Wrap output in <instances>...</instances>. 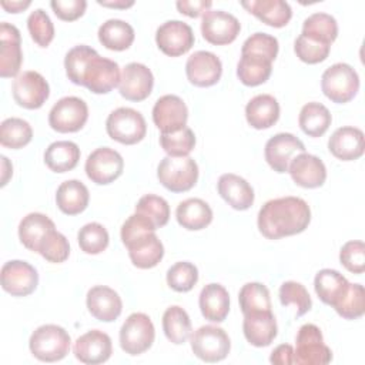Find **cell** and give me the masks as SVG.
<instances>
[{
    "mask_svg": "<svg viewBox=\"0 0 365 365\" xmlns=\"http://www.w3.org/2000/svg\"><path fill=\"white\" fill-rule=\"evenodd\" d=\"M100 6L104 7H110V9H128L131 6H134V1H124V0H118V1H97Z\"/></svg>",
    "mask_w": 365,
    "mask_h": 365,
    "instance_id": "61",
    "label": "cell"
},
{
    "mask_svg": "<svg viewBox=\"0 0 365 365\" xmlns=\"http://www.w3.org/2000/svg\"><path fill=\"white\" fill-rule=\"evenodd\" d=\"M301 34L331 46L338 36V23L328 13H312L304 20Z\"/></svg>",
    "mask_w": 365,
    "mask_h": 365,
    "instance_id": "40",
    "label": "cell"
},
{
    "mask_svg": "<svg viewBox=\"0 0 365 365\" xmlns=\"http://www.w3.org/2000/svg\"><path fill=\"white\" fill-rule=\"evenodd\" d=\"M73 352L74 356L83 364H103L108 361L113 354L111 338L100 329H91L77 338Z\"/></svg>",
    "mask_w": 365,
    "mask_h": 365,
    "instance_id": "21",
    "label": "cell"
},
{
    "mask_svg": "<svg viewBox=\"0 0 365 365\" xmlns=\"http://www.w3.org/2000/svg\"><path fill=\"white\" fill-rule=\"evenodd\" d=\"M247 123L255 130L272 127L279 118V104L271 94H258L245 106Z\"/></svg>",
    "mask_w": 365,
    "mask_h": 365,
    "instance_id": "27",
    "label": "cell"
},
{
    "mask_svg": "<svg viewBox=\"0 0 365 365\" xmlns=\"http://www.w3.org/2000/svg\"><path fill=\"white\" fill-rule=\"evenodd\" d=\"M87 118V103L76 96L60 98L48 113V124L57 133H76L84 127Z\"/></svg>",
    "mask_w": 365,
    "mask_h": 365,
    "instance_id": "9",
    "label": "cell"
},
{
    "mask_svg": "<svg viewBox=\"0 0 365 365\" xmlns=\"http://www.w3.org/2000/svg\"><path fill=\"white\" fill-rule=\"evenodd\" d=\"M241 24L238 19L224 10H208L202 14L201 34L215 46H225L232 43L240 34Z\"/></svg>",
    "mask_w": 365,
    "mask_h": 365,
    "instance_id": "14",
    "label": "cell"
},
{
    "mask_svg": "<svg viewBox=\"0 0 365 365\" xmlns=\"http://www.w3.org/2000/svg\"><path fill=\"white\" fill-rule=\"evenodd\" d=\"M192 354L205 362H218L227 358L231 349L228 334L215 325H202L190 335Z\"/></svg>",
    "mask_w": 365,
    "mask_h": 365,
    "instance_id": "6",
    "label": "cell"
},
{
    "mask_svg": "<svg viewBox=\"0 0 365 365\" xmlns=\"http://www.w3.org/2000/svg\"><path fill=\"white\" fill-rule=\"evenodd\" d=\"M1 288L13 297H26L34 292L38 284L36 268L21 259L7 261L0 271Z\"/></svg>",
    "mask_w": 365,
    "mask_h": 365,
    "instance_id": "13",
    "label": "cell"
},
{
    "mask_svg": "<svg viewBox=\"0 0 365 365\" xmlns=\"http://www.w3.org/2000/svg\"><path fill=\"white\" fill-rule=\"evenodd\" d=\"M160 144L170 157H187L195 147V134L190 127L175 133L161 134Z\"/></svg>",
    "mask_w": 365,
    "mask_h": 365,
    "instance_id": "45",
    "label": "cell"
},
{
    "mask_svg": "<svg viewBox=\"0 0 365 365\" xmlns=\"http://www.w3.org/2000/svg\"><path fill=\"white\" fill-rule=\"evenodd\" d=\"M194 41L195 37L192 29L181 20H168L155 31V43L158 48L170 57L185 54L194 46Z\"/></svg>",
    "mask_w": 365,
    "mask_h": 365,
    "instance_id": "15",
    "label": "cell"
},
{
    "mask_svg": "<svg viewBox=\"0 0 365 365\" xmlns=\"http://www.w3.org/2000/svg\"><path fill=\"white\" fill-rule=\"evenodd\" d=\"M77 241L83 252L96 255L108 247V232L100 222H88L83 225L77 234Z\"/></svg>",
    "mask_w": 365,
    "mask_h": 365,
    "instance_id": "43",
    "label": "cell"
},
{
    "mask_svg": "<svg viewBox=\"0 0 365 365\" xmlns=\"http://www.w3.org/2000/svg\"><path fill=\"white\" fill-rule=\"evenodd\" d=\"M27 29L31 38L40 46L47 47L54 38V26L43 9H36L27 17Z\"/></svg>",
    "mask_w": 365,
    "mask_h": 365,
    "instance_id": "52",
    "label": "cell"
},
{
    "mask_svg": "<svg viewBox=\"0 0 365 365\" xmlns=\"http://www.w3.org/2000/svg\"><path fill=\"white\" fill-rule=\"evenodd\" d=\"M23 63L21 36L16 26L3 21L0 24V76L17 77Z\"/></svg>",
    "mask_w": 365,
    "mask_h": 365,
    "instance_id": "20",
    "label": "cell"
},
{
    "mask_svg": "<svg viewBox=\"0 0 365 365\" xmlns=\"http://www.w3.org/2000/svg\"><path fill=\"white\" fill-rule=\"evenodd\" d=\"M241 6L262 23L271 27H284L292 17L291 6L284 0H251L241 1Z\"/></svg>",
    "mask_w": 365,
    "mask_h": 365,
    "instance_id": "29",
    "label": "cell"
},
{
    "mask_svg": "<svg viewBox=\"0 0 365 365\" xmlns=\"http://www.w3.org/2000/svg\"><path fill=\"white\" fill-rule=\"evenodd\" d=\"M163 329L170 342L184 344L191 335V319L187 311L178 305L168 307L163 315Z\"/></svg>",
    "mask_w": 365,
    "mask_h": 365,
    "instance_id": "39",
    "label": "cell"
},
{
    "mask_svg": "<svg viewBox=\"0 0 365 365\" xmlns=\"http://www.w3.org/2000/svg\"><path fill=\"white\" fill-rule=\"evenodd\" d=\"M269 361L275 365H291L294 364V348L289 344L278 345L269 356Z\"/></svg>",
    "mask_w": 365,
    "mask_h": 365,
    "instance_id": "58",
    "label": "cell"
},
{
    "mask_svg": "<svg viewBox=\"0 0 365 365\" xmlns=\"http://www.w3.org/2000/svg\"><path fill=\"white\" fill-rule=\"evenodd\" d=\"M120 78L121 73L118 64L96 53L83 73L80 86L87 87L94 94H107L118 87Z\"/></svg>",
    "mask_w": 365,
    "mask_h": 365,
    "instance_id": "10",
    "label": "cell"
},
{
    "mask_svg": "<svg viewBox=\"0 0 365 365\" xmlns=\"http://www.w3.org/2000/svg\"><path fill=\"white\" fill-rule=\"evenodd\" d=\"M345 319H358L365 312V289L361 284L348 285L346 292L332 307Z\"/></svg>",
    "mask_w": 365,
    "mask_h": 365,
    "instance_id": "44",
    "label": "cell"
},
{
    "mask_svg": "<svg viewBox=\"0 0 365 365\" xmlns=\"http://www.w3.org/2000/svg\"><path fill=\"white\" fill-rule=\"evenodd\" d=\"M135 212L147 217L155 225V228L164 227L170 220L168 202L155 194L143 195L135 205Z\"/></svg>",
    "mask_w": 365,
    "mask_h": 365,
    "instance_id": "46",
    "label": "cell"
},
{
    "mask_svg": "<svg viewBox=\"0 0 365 365\" xmlns=\"http://www.w3.org/2000/svg\"><path fill=\"white\" fill-rule=\"evenodd\" d=\"M33 138L31 125L19 117L6 118L0 125V144L3 147L19 150L27 145Z\"/></svg>",
    "mask_w": 365,
    "mask_h": 365,
    "instance_id": "41",
    "label": "cell"
},
{
    "mask_svg": "<svg viewBox=\"0 0 365 365\" xmlns=\"http://www.w3.org/2000/svg\"><path fill=\"white\" fill-rule=\"evenodd\" d=\"M97 51L86 44L74 46L70 48L64 57V68L68 80L77 86L81 83L83 73L90 61V58L96 54Z\"/></svg>",
    "mask_w": 365,
    "mask_h": 365,
    "instance_id": "47",
    "label": "cell"
},
{
    "mask_svg": "<svg viewBox=\"0 0 365 365\" xmlns=\"http://www.w3.org/2000/svg\"><path fill=\"white\" fill-rule=\"evenodd\" d=\"M154 86V76L151 70L141 63H128L123 71L118 83L120 94L130 101L145 100Z\"/></svg>",
    "mask_w": 365,
    "mask_h": 365,
    "instance_id": "19",
    "label": "cell"
},
{
    "mask_svg": "<svg viewBox=\"0 0 365 365\" xmlns=\"http://www.w3.org/2000/svg\"><path fill=\"white\" fill-rule=\"evenodd\" d=\"M185 74L192 86L211 87L220 81L222 64L214 53L200 50L187 58Z\"/></svg>",
    "mask_w": 365,
    "mask_h": 365,
    "instance_id": "18",
    "label": "cell"
},
{
    "mask_svg": "<svg viewBox=\"0 0 365 365\" xmlns=\"http://www.w3.org/2000/svg\"><path fill=\"white\" fill-rule=\"evenodd\" d=\"M217 190L221 198L234 210L244 211L254 204V190L242 177L227 173L218 178Z\"/></svg>",
    "mask_w": 365,
    "mask_h": 365,
    "instance_id": "26",
    "label": "cell"
},
{
    "mask_svg": "<svg viewBox=\"0 0 365 365\" xmlns=\"http://www.w3.org/2000/svg\"><path fill=\"white\" fill-rule=\"evenodd\" d=\"M257 222L265 238L279 240L305 231L311 222V210L299 197H279L261 207Z\"/></svg>",
    "mask_w": 365,
    "mask_h": 365,
    "instance_id": "1",
    "label": "cell"
},
{
    "mask_svg": "<svg viewBox=\"0 0 365 365\" xmlns=\"http://www.w3.org/2000/svg\"><path fill=\"white\" fill-rule=\"evenodd\" d=\"M294 364L298 365H325L332 361L331 349L324 344L321 329L314 324H304L295 338Z\"/></svg>",
    "mask_w": 365,
    "mask_h": 365,
    "instance_id": "8",
    "label": "cell"
},
{
    "mask_svg": "<svg viewBox=\"0 0 365 365\" xmlns=\"http://www.w3.org/2000/svg\"><path fill=\"white\" fill-rule=\"evenodd\" d=\"M328 150L338 160H358L365 151L364 131L351 125L336 128L328 140Z\"/></svg>",
    "mask_w": 365,
    "mask_h": 365,
    "instance_id": "23",
    "label": "cell"
},
{
    "mask_svg": "<svg viewBox=\"0 0 365 365\" xmlns=\"http://www.w3.org/2000/svg\"><path fill=\"white\" fill-rule=\"evenodd\" d=\"M188 108L184 100L174 94L160 97L153 107V121L161 134L175 133L187 127Z\"/></svg>",
    "mask_w": 365,
    "mask_h": 365,
    "instance_id": "16",
    "label": "cell"
},
{
    "mask_svg": "<svg viewBox=\"0 0 365 365\" xmlns=\"http://www.w3.org/2000/svg\"><path fill=\"white\" fill-rule=\"evenodd\" d=\"M279 302L284 307L295 305L297 317L305 315L312 308L311 297L307 288L297 281H285L279 287Z\"/></svg>",
    "mask_w": 365,
    "mask_h": 365,
    "instance_id": "49",
    "label": "cell"
},
{
    "mask_svg": "<svg viewBox=\"0 0 365 365\" xmlns=\"http://www.w3.org/2000/svg\"><path fill=\"white\" fill-rule=\"evenodd\" d=\"M155 230H157L155 225L147 217L134 212L121 225L120 235H121L123 244L125 247H128L131 242L141 238L143 235L150 234V232H155Z\"/></svg>",
    "mask_w": 365,
    "mask_h": 365,
    "instance_id": "54",
    "label": "cell"
},
{
    "mask_svg": "<svg viewBox=\"0 0 365 365\" xmlns=\"http://www.w3.org/2000/svg\"><path fill=\"white\" fill-rule=\"evenodd\" d=\"M278 40L267 33H254L251 34L241 47V54H255L264 57L269 61H274L278 54Z\"/></svg>",
    "mask_w": 365,
    "mask_h": 365,
    "instance_id": "53",
    "label": "cell"
},
{
    "mask_svg": "<svg viewBox=\"0 0 365 365\" xmlns=\"http://www.w3.org/2000/svg\"><path fill=\"white\" fill-rule=\"evenodd\" d=\"M86 304L88 312L98 321L113 322L123 311V301L120 295L110 287L96 285L88 289Z\"/></svg>",
    "mask_w": 365,
    "mask_h": 365,
    "instance_id": "24",
    "label": "cell"
},
{
    "mask_svg": "<svg viewBox=\"0 0 365 365\" xmlns=\"http://www.w3.org/2000/svg\"><path fill=\"white\" fill-rule=\"evenodd\" d=\"M198 281V269L188 261H180L167 271V284L177 292H188Z\"/></svg>",
    "mask_w": 365,
    "mask_h": 365,
    "instance_id": "48",
    "label": "cell"
},
{
    "mask_svg": "<svg viewBox=\"0 0 365 365\" xmlns=\"http://www.w3.org/2000/svg\"><path fill=\"white\" fill-rule=\"evenodd\" d=\"M304 151H305L304 143L298 137H295L291 133H278L267 141L264 148V155L268 165L274 171L282 174V173H288V165L291 160L297 154Z\"/></svg>",
    "mask_w": 365,
    "mask_h": 365,
    "instance_id": "17",
    "label": "cell"
},
{
    "mask_svg": "<svg viewBox=\"0 0 365 365\" xmlns=\"http://www.w3.org/2000/svg\"><path fill=\"white\" fill-rule=\"evenodd\" d=\"M70 344L71 338L63 327L46 324L31 334L29 348L38 361L56 362L66 358L70 351Z\"/></svg>",
    "mask_w": 365,
    "mask_h": 365,
    "instance_id": "2",
    "label": "cell"
},
{
    "mask_svg": "<svg viewBox=\"0 0 365 365\" xmlns=\"http://www.w3.org/2000/svg\"><path fill=\"white\" fill-rule=\"evenodd\" d=\"M157 178L171 192L191 190L198 180V165L191 157H164L157 167Z\"/></svg>",
    "mask_w": 365,
    "mask_h": 365,
    "instance_id": "3",
    "label": "cell"
},
{
    "mask_svg": "<svg viewBox=\"0 0 365 365\" xmlns=\"http://www.w3.org/2000/svg\"><path fill=\"white\" fill-rule=\"evenodd\" d=\"M288 173L292 181L304 188H318L327 180V168L322 160L305 151L291 160Z\"/></svg>",
    "mask_w": 365,
    "mask_h": 365,
    "instance_id": "22",
    "label": "cell"
},
{
    "mask_svg": "<svg viewBox=\"0 0 365 365\" xmlns=\"http://www.w3.org/2000/svg\"><path fill=\"white\" fill-rule=\"evenodd\" d=\"M54 222L41 212H30L19 224V238L21 244L34 252H38V247L44 237L54 230Z\"/></svg>",
    "mask_w": 365,
    "mask_h": 365,
    "instance_id": "33",
    "label": "cell"
},
{
    "mask_svg": "<svg viewBox=\"0 0 365 365\" xmlns=\"http://www.w3.org/2000/svg\"><path fill=\"white\" fill-rule=\"evenodd\" d=\"M155 338L151 318L143 312L127 317L120 329V346L128 355H140L148 351Z\"/></svg>",
    "mask_w": 365,
    "mask_h": 365,
    "instance_id": "7",
    "label": "cell"
},
{
    "mask_svg": "<svg viewBox=\"0 0 365 365\" xmlns=\"http://www.w3.org/2000/svg\"><path fill=\"white\" fill-rule=\"evenodd\" d=\"M178 224L188 231H200L212 221L211 207L201 198H187L175 210Z\"/></svg>",
    "mask_w": 365,
    "mask_h": 365,
    "instance_id": "32",
    "label": "cell"
},
{
    "mask_svg": "<svg viewBox=\"0 0 365 365\" xmlns=\"http://www.w3.org/2000/svg\"><path fill=\"white\" fill-rule=\"evenodd\" d=\"M348 279L341 272L331 268L318 271L314 279V288L318 298L331 307H334L342 298L348 289Z\"/></svg>",
    "mask_w": 365,
    "mask_h": 365,
    "instance_id": "34",
    "label": "cell"
},
{
    "mask_svg": "<svg viewBox=\"0 0 365 365\" xmlns=\"http://www.w3.org/2000/svg\"><path fill=\"white\" fill-rule=\"evenodd\" d=\"M332 123V115L329 110L317 101L307 103L298 117V124L301 130L309 137H321L327 133Z\"/></svg>",
    "mask_w": 365,
    "mask_h": 365,
    "instance_id": "38",
    "label": "cell"
},
{
    "mask_svg": "<svg viewBox=\"0 0 365 365\" xmlns=\"http://www.w3.org/2000/svg\"><path fill=\"white\" fill-rule=\"evenodd\" d=\"M90 201L88 188L78 180H67L61 182L56 192V204L58 210L67 215L83 212Z\"/></svg>",
    "mask_w": 365,
    "mask_h": 365,
    "instance_id": "31",
    "label": "cell"
},
{
    "mask_svg": "<svg viewBox=\"0 0 365 365\" xmlns=\"http://www.w3.org/2000/svg\"><path fill=\"white\" fill-rule=\"evenodd\" d=\"M127 250L133 265L141 269L155 267L164 257V245L155 232L143 235L141 238L131 242Z\"/></svg>",
    "mask_w": 365,
    "mask_h": 365,
    "instance_id": "30",
    "label": "cell"
},
{
    "mask_svg": "<svg viewBox=\"0 0 365 365\" xmlns=\"http://www.w3.org/2000/svg\"><path fill=\"white\" fill-rule=\"evenodd\" d=\"M178 11L188 17H198L210 10L212 1L210 0H178L175 3Z\"/></svg>",
    "mask_w": 365,
    "mask_h": 365,
    "instance_id": "57",
    "label": "cell"
},
{
    "mask_svg": "<svg viewBox=\"0 0 365 365\" xmlns=\"http://www.w3.org/2000/svg\"><path fill=\"white\" fill-rule=\"evenodd\" d=\"M134 29L124 20L110 19L98 27L100 43L114 51L127 50L134 41Z\"/></svg>",
    "mask_w": 365,
    "mask_h": 365,
    "instance_id": "35",
    "label": "cell"
},
{
    "mask_svg": "<svg viewBox=\"0 0 365 365\" xmlns=\"http://www.w3.org/2000/svg\"><path fill=\"white\" fill-rule=\"evenodd\" d=\"M14 101L27 110L40 108L50 96V87L46 78L37 71H23L11 86Z\"/></svg>",
    "mask_w": 365,
    "mask_h": 365,
    "instance_id": "12",
    "label": "cell"
},
{
    "mask_svg": "<svg viewBox=\"0 0 365 365\" xmlns=\"http://www.w3.org/2000/svg\"><path fill=\"white\" fill-rule=\"evenodd\" d=\"M84 170L93 182L107 185L123 174L124 160L118 151L110 147H100L87 157Z\"/></svg>",
    "mask_w": 365,
    "mask_h": 365,
    "instance_id": "11",
    "label": "cell"
},
{
    "mask_svg": "<svg viewBox=\"0 0 365 365\" xmlns=\"http://www.w3.org/2000/svg\"><path fill=\"white\" fill-rule=\"evenodd\" d=\"M80 160V148L73 141H54L44 151V163L54 173L73 170Z\"/></svg>",
    "mask_w": 365,
    "mask_h": 365,
    "instance_id": "36",
    "label": "cell"
},
{
    "mask_svg": "<svg viewBox=\"0 0 365 365\" xmlns=\"http://www.w3.org/2000/svg\"><path fill=\"white\" fill-rule=\"evenodd\" d=\"M31 4V1L26 0V1H21V0H16V1H1L0 6L9 11V13H20L23 10H26L29 6Z\"/></svg>",
    "mask_w": 365,
    "mask_h": 365,
    "instance_id": "59",
    "label": "cell"
},
{
    "mask_svg": "<svg viewBox=\"0 0 365 365\" xmlns=\"http://www.w3.org/2000/svg\"><path fill=\"white\" fill-rule=\"evenodd\" d=\"M106 130L114 141L133 145L145 137L147 124L140 111L130 107H118L108 114Z\"/></svg>",
    "mask_w": 365,
    "mask_h": 365,
    "instance_id": "5",
    "label": "cell"
},
{
    "mask_svg": "<svg viewBox=\"0 0 365 365\" xmlns=\"http://www.w3.org/2000/svg\"><path fill=\"white\" fill-rule=\"evenodd\" d=\"M272 71V61L255 56V54H241L237 64V76L244 86L255 87L265 83Z\"/></svg>",
    "mask_w": 365,
    "mask_h": 365,
    "instance_id": "37",
    "label": "cell"
},
{
    "mask_svg": "<svg viewBox=\"0 0 365 365\" xmlns=\"http://www.w3.org/2000/svg\"><path fill=\"white\" fill-rule=\"evenodd\" d=\"M242 331L245 339L258 348L268 346L277 336L278 328L272 311H259L244 315Z\"/></svg>",
    "mask_w": 365,
    "mask_h": 365,
    "instance_id": "25",
    "label": "cell"
},
{
    "mask_svg": "<svg viewBox=\"0 0 365 365\" xmlns=\"http://www.w3.org/2000/svg\"><path fill=\"white\" fill-rule=\"evenodd\" d=\"M201 314L211 322H222L230 312V295L221 284H207L198 298Z\"/></svg>",
    "mask_w": 365,
    "mask_h": 365,
    "instance_id": "28",
    "label": "cell"
},
{
    "mask_svg": "<svg viewBox=\"0 0 365 365\" xmlns=\"http://www.w3.org/2000/svg\"><path fill=\"white\" fill-rule=\"evenodd\" d=\"M50 6L54 14L60 20L74 21L84 14L87 9V1L86 0H51Z\"/></svg>",
    "mask_w": 365,
    "mask_h": 365,
    "instance_id": "56",
    "label": "cell"
},
{
    "mask_svg": "<svg viewBox=\"0 0 365 365\" xmlns=\"http://www.w3.org/2000/svg\"><path fill=\"white\" fill-rule=\"evenodd\" d=\"M341 264L352 274H362L365 271V244L359 240L348 241L339 251Z\"/></svg>",
    "mask_w": 365,
    "mask_h": 365,
    "instance_id": "55",
    "label": "cell"
},
{
    "mask_svg": "<svg viewBox=\"0 0 365 365\" xmlns=\"http://www.w3.org/2000/svg\"><path fill=\"white\" fill-rule=\"evenodd\" d=\"M11 174H13V165L10 164L7 157L1 155V187H4L7 184Z\"/></svg>",
    "mask_w": 365,
    "mask_h": 365,
    "instance_id": "60",
    "label": "cell"
},
{
    "mask_svg": "<svg viewBox=\"0 0 365 365\" xmlns=\"http://www.w3.org/2000/svg\"><path fill=\"white\" fill-rule=\"evenodd\" d=\"M38 254L48 262L60 264L68 258L70 244L67 238L54 228L41 241L38 247Z\"/></svg>",
    "mask_w": 365,
    "mask_h": 365,
    "instance_id": "50",
    "label": "cell"
},
{
    "mask_svg": "<svg viewBox=\"0 0 365 365\" xmlns=\"http://www.w3.org/2000/svg\"><path fill=\"white\" fill-rule=\"evenodd\" d=\"M294 51L297 57L307 64H318L329 56L331 46L299 34L294 43Z\"/></svg>",
    "mask_w": 365,
    "mask_h": 365,
    "instance_id": "51",
    "label": "cell"
},
{
    "mask_svg": "<svg viewBox=\"0 0 365 365\" xmlns=\"http://www.w3.org/2000/svg\"><path fill=\"white\" fill-rule=\"evenodd\" d=\"M238 302L244 315L259 311H271L269 291L261 282H248L242 285L238 294Z\"/></svg>",
    "mask_w": 365,
    "mask_h": 365,
    "instance_id": "42",
    "label": "cell"
},
{
    "mask_svg": "<svg viewBox=\"0 0 365 365\" xmlns=\"http://www.w3.org/2000/svg\"><path fill=\"white\" fill-rule=\"evenodd\" d=\"M321 88L331 101L345 104L351 101L359 90L358 73L346 63H335L322 73Z\"/></svg>",
    "mask_w": 365,
    "mask_h": 365,
    "instance_id": "4",
    "label": "cell"
}]
</instances>
